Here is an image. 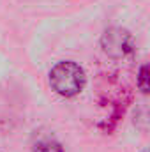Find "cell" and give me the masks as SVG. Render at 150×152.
<instances>
[{
	"instance_id": "6da1fadb",
	"label": "cell",
	"mask_w": 150,
	"mask_h": 152,
	"mask_svg": "<svg viewBox=\"0 0 150 152\" xmlns=\"http://www.w3.org/2000/svg\"><path fill=\"white\" fill-rule=\"evenodd\" d=\"M50 85L57 94L73 97L85 85V73L76 62H58L50 71Z\"/></svg>"
},
{
	"instance_id": "7a4b0ae2",
	"label": "cell",
	"mask_w": 150,
	"mask_h": 152,
	"mask_svg": "<svg viewBox=\"0 0 150 152\" xmlns=\"http://www.w3.org/2000/svg\"><path fill=\"white\" fill-rule=\"evenodd\" d=\"M101 46H103L104 53L110 55L111 58H124L133 51L134 41H133V36L125 28L111 27L103 34Z\"/></svg>"
},
{
	"instance_id": "3957f363",
	"label": "cell",
	"mask_w": 150,
	"mask_h": 152,
	"mask_svg": "<svg viewBox=\"0 0 150 152\" xmlns=\"http://www.w3.org/2000/svg\"><path fill=\"white\" fill-rule=\"evenodd\" d=\"M138 87L143 94L150 96V62L141 66V69L138 73Z\"/></svg>"
},
{
	"instance_id": "277c9868",
	"label": "cell",
	"mask_w": 150,
	"mask_h": 152,
	"mask_svg": "<svg viewBox=\"0 0 150 152\" xmlns=\"http://www.w3.org/2000/svg\"><path fill=\"white\" fill-rule=\"evenodd\" d=\"M34 152H64V151L55 142H42V143H39L37 147L34 149Z\"/></svg>"
},
{
	"instance_id": "5b68a950",
	"label": "cell",
	"mask_w": 150,
	"mask_h": 152,
	"mask_svg": "<svg viewBox=\"0 0 150 152\" xmlns=\"http://www.w3.org/2000/svg\"><path fill=\"white\" fill-rule=\"evenodd\" d=\"M145 152H150V151H145Z\"/></svg>"
}]
</instances>
